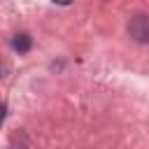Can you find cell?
I'll return each instance as SVG.
<instances>
[{
    "instance_id": "4",
    "label": "cell",
    "mask_w": 149,
    "mask_h": 149,
    "mask_svg": "<svg viewBox=\"0 0 149 149\" xmlns=\"http://www.w3.org/2000/svg\"><path fill=\"white\" fill-rule=\"evenodd\" d=\"M54 2H56V5H70L72 0H54Z\"/></svg>"
},
{
    "instance_id": "3",
    "label": "cell",
    "mask_w": 149,
    "mask_h": 149,
    "mask_svg": "<svg viewBox=\"0 0 149 149\" xmlns=\"http://www.w3.org/2000/svg\"><path fill=\"white\" fill-rule=\"evenodd\" d=\"M5 112H7V105H5V102H0V121L5 119Z\"/></svg>"
},
{
    "instance_id": "1",
    "label": "cell",
    "mask_w": 149,
    "mask_h": 149,
    "mask_svg": "<svg viewBox=\"0 0 149 149\" xmlns=\"http://www.w3.org/2000/svg\"><path fill=\"white\" fill-rule=\"evenodd\" d=\"M128 30H130V35H133L137 42H147V37H149V30H147V19H144V16H135V19H130Z\"/></svg>"
},
{
    "instance_id": "2",
    "label": "cell",
    "mask_w": 149,
    "mask_h": 149,
    "mask_svg": "<svg viewBox=\"0 0 149 149\" xmlns=\"http://www.w3.org/2000/svg\"><path fill=\"white\" fill-rule=\"evenodd\" d=\"M30 44H33V40H30V35H26V33L14 35V40H12V47H14L19 54H26V51L30 49Z\"/></svg>"
}]
</instances>
